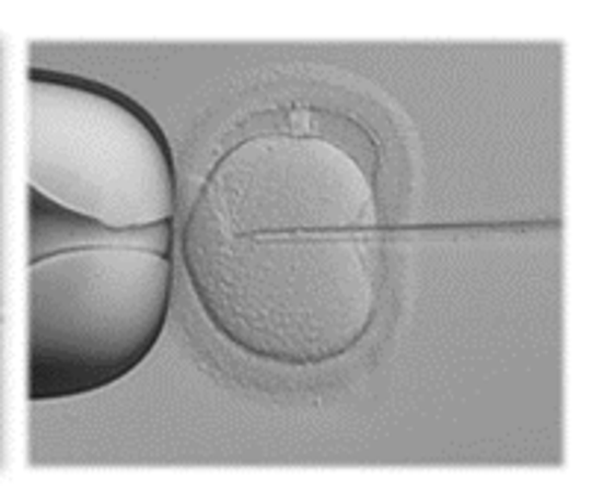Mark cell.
<instances>
[{
  "instance_id": "6da1fadb",
  "label": "cell",
  "mask_w": 592,
  "mask_h": 498,
  "mask_svg": "<svg viewBox=\"0 0 592 498\" xmlns=\"http://www.w3.org/2000/svg\"><path fill=\"white\" fill-rule=\"evenodd\" d=\"M181 259L240 351L289 369L339 360L372 331L386 283L374 169L306 127L245 136L204 177Z\"/></svg>"
},
{
  "instance_id": "7a4b0ae2",
  "label": "cell",
  "mask_w": 592,
  "mask_h": 498,
  "mask_svg": "<svg viewBox=\"0 0 592 498\" xmlns=\"http://www.w3.org/2000/svg\"><path fill=\"white\" fill-rule=\"evenodd\" d=\"M174 221L106 228L30 189V398L104 390L169 319Z\"/></svg>"
},
{
  "instance_id": "3957f363",
  "label": "cell",
  "mask_w": 592,
  "mask_h": 498,
  "mask_svg": "<svg viewBox=\"0 0 592 498\" xmlns=\"http://www.w3.org/2000/svg\"><path fill=\"white\" fill-rule=\"evenodd\" d=\"M30 189L106 228L174 216L165 134L134 97L62 71H30Z\"/></svg>"
}]
</instances>
